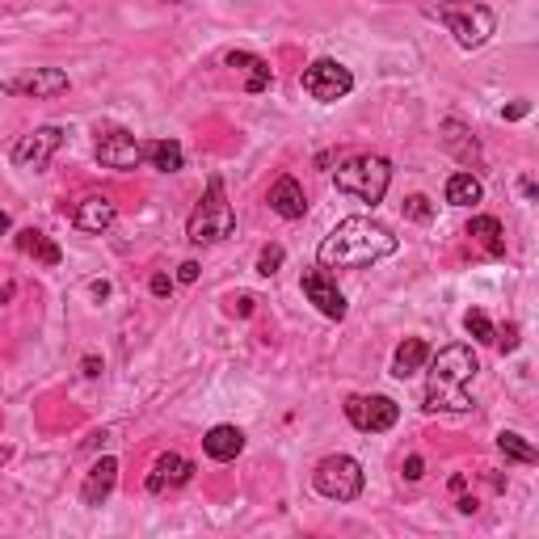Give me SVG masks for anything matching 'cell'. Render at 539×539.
Wrapping results in <instances>:
<instances>
[{"label":"cell","instance_id":"1f68e13d","mask_svg":"<svg viewBox=\"0 0 539 539\" xmlns=\"http://www.w3.org/2000/svg\"><path fill=\"white\" fill-rule=\"evenodd\" d=\"M89 291H93V295H97V299H106V295H110V283H106V278H97V283H93V287H89Z\"/></svg>","mask_w":539,"mask_h":539},{"label":"cell","instance_id":"7c38bea8","mask_svg":"<svg viewBox=\"0 0 539 539\" xmlns=\"http://www.w3.org/2000/svg\"><path fill=\"white\" fill-rule=\"evenodd\" d=\"M190 481H194V464H190V459L177 455V451H165V455L152 464V472H148V493L165 497V493H173V489L190 485Z\"/></svg>","mask_w":539,"mask_h":539},{"label":"cell","instance_id":"d6986e66","mask_svg":"<svg viewBox=\"0 0 539 539\" xmlns=\"http://www.w3.org/2000/svg\"><path fill=\"white\" fill-rule=\"evenodd\" d=\"M144 161L152 169H161V173H177L186 165V152L177 139H152V144H144Z\"/></svg>","mask_w":539,"mask_h":539},{"label":"cell","instance_id":"52a82bcc","mask_svg":"<svg viewBox=\"0 0 539 539\" xmlns=\"http://www.w3.org/2000/svg\"><path fill=\"white\" fill-rule=\"evenodd\" d=\"M299 85L312 102H342V97L354 89V72L346 64H337V59H316V64L304 68L299 76Z\"/></svg>","mask_w":539,"mask_h":539},{"label":"cell","instance_id":"4316f807","mask_svg":"<svg viewBox=\"0 0 539 539\" xmlns=\"http://www.w3.org/2000/svg\"><path fill=\"white\" fill-rule=\"evenodd\" d=\"M405 215H409V219H417V224H426V219L434 215L430 198H426V194H413V198H405Z\"/></svg>","mask_w":539,"mask_h":539},{"label":"cell","instance_id":"9c48e42d","mask_svg":"<svg viewBox=\"0 0 539 539\" xmlns=\"http://www.w3.org/2000/svg\"><path fill=\"white\" fill-rule=\"evenodd\" d=\"M59 148H64V131H59V127H34L30 135H22V139L13 144V165H17V169L43 173Z\"/></svg>","mask_w":539,"mask_h":539},{"label":"cell","instance_id":"d4e9b609","mask_svg":"<svg viewBox=\"0 0 539 539\" xmlns=\"http://www.w3.org/2000/svg\"><path fill=\"white\" fill-rule=\"evenodd\" d=\"M464 329L476 337V342H497V333H493V321L481 312V308H472L468 316H464Z\"/></svg>","mask_w":539,"mask_h":539},{"label":"cell","instance_id":"f546056e","mask_svg":"<svg viewBox=\"0 0 539 539\" xmlns=\"http://www.w3.org/2000/svg\"><path fill=\"white\" fill-rule=\"evenodd\" d=\"M148 287H152V295H169V291H173V278H169V274H152Z\"/></svg>","mask_w":539,"mask_h":539},{"label":"cell","instance_id":"ac0fdd59","mask_svg":"<svg viewBox=\"0 0 539 539\" xmlns=\"http://www.w3.org/2000/svg\"><path fill=\"white\" fill-rule=\"evenodd\" d=\"M426 363H430V346L422 342V337H405V342L396 346V354H392V375L396 379H413Z\"/></svg>","mask_w":539,"mask_h":539},{"label":"cell","instance_id":"7a4b0ae2","mask_svg":"<svg viewBox=\"0 0 539 539\" xmlns=\"http://www.w3.org/2000/svg\"><path fill=\"white\" fill-rule=\"evenodd\" d=\"M430 375H426V409L430 413H468L472 409V396L468 384L481 371L476 363L472 346H443L438 354H430Z\"/></svg>","mask_w":539,"mask_h":539},{"label":"cell","instance_id":"8d00e7d4","mask_svg":"<svg viewBox=\"0 0 539 539\" xmlns=\"http://www.w3.org/2000/svg\"><path fill=\"white\" fill-rule=\"evenodd\" d=\"M169 5H177V0H169Z\"/></svg>","mask_w":539,"mask_h":539},{"label":"cell","instance_id":"6da1fadb","mask_svg":"<svg viewBox=\"0 0 539 539\" xmlns=\"http://www.w3.org/2000/svg\"><path fill=\"white\" fill-rule=\"evenodd\" d=\"M396 249H401V241L384 224H375L367 215H350L325 236L316 257H321L325 270H363V266H375L384 257H392Z\"/></svg>","mask_w":539,"mask_h":539},{"label":"cell","instance_id":"836d02e7","mask_svg":"<svg viewBox=\"0 0 539 539\" xmlns=\"http://www.w3.org/2000/svg\"><path fill=\"white\" fill-rule=\"evenodd\" d=\"M455 506H459V514H472V510H476V502H472V497H459Z\"/></svg>","mask_w":539,"mask_h":539},{"label":"cell","instance_id":"4dcf8cb0","mask_svg":"<svg viewBox=\"0 0 539 539\" xmlns=\"http://www.w3.org/2000/svg\"><path fill=\"white\" fill-rule=\"evenodd\" d=\"M85 375H89V379H97V375H102V363H97V358H93V354L85 358Z\"/></svg>","mask_w":539,"mask_h":539},{"label":"cell","instance_id":"603a6c76","mask_svg":"<svg viewBox=\"0 0 539 539\" xmlns=\"http://www.w3.org/2000/svg\"><path fill=\"white\" fill-rule=\"evenodd\" d=\"M468 236H472V241H481L493 257H497V253H506V241H502V219H493V215H476L472 224H468Z\"/></svg>","mask_w":539,"mask_h":539},{"label":"cell","instance_id":"8fae6325","mask_svg":"<svg viewBox=\"0 0 539 539\" xmlns=\"http://www.w3.org/2000/svg\"><path fill=\"white\" fill-rule=\"evenodd\" d=\"M9 97H59L68 93V72L64 68H30L26 76H13L5 81Z\"/></svg>","mask_w":539,"mask_h":539},{"label":"cell","instance_id":"8992f818","mask_svg":"<svg viewBox=\"0 0 539 539\" xmlns=\"http://www.w3.org/2000/svg\"><path fill=\"white\" fill-rule=\"evenodd\" d=\"M312 485H316L321 497H329V502H358L367 476H363V464H358L354 455H329V459L316 464Z\"/></svg>","mask_w":539,"mask_h":539},{"label":"cell","instance_id":"f1b7e54d","mask_svg":"<svg viewBox=\"0 0 539 539\" xmlns=\"http://www.w3.org/2000/svg\"><path fill=\"white\" fill-rule=\"evenodd\" d=\"M198 270H203L198 262H182L177 266V283H198Z\"/></svg>","mask_w":539,"mask_h":539},{"label":"cell","instance_id":"9a60e30c","mask_svg":"<svg viewBox=\"0 0 539 539\" xmlns=\"http://www.w3.org/2000/svg\"><path fill=\"white\" fill-rule=\"evenodd\" d=\"M114 203L106 194H89V198H81V203H76V211H72V224L81 228V232H106L110 224H114Z\"/></svg>","mask_w":539,"mask_h":539},{"label":"cell","instance_id":"277c9868","mask_svg":"<svg viewBox=\"0 0 539 539\" xmlns=\"http://www.w3.org/2000/svg\"><path fill=\"white\" fill-rule=\"evenodd\" d=\"M232 232H236V211L224 194V177L215 173V177H207V194H203V203L194 207L186 236L194 245H219V241H228Z\"/></svg>","mask_w":539,"mask_h":539},{"label":"cell","instance_id":"e0dca14e","mask_svg":"<svg viewBox=\"0 0 539 539\" xmlns=\"http://www.w3.org/2000/svg\"><path fill=\"white\" fill-rule=\"evenodd\" d=\"M203 451L215 459V464H228V459H236L245 451V434L236 426H211L203 434Z\"/></svg>","mask_w":539,"mask_h":539},{"label":"cell","instance_id":"7402d4cb","mask_svg":"<svg viewBox=\"0 0 539 539\" xmlns=\"http://www.w3.org/2000/svg\"><path fill=\"white\" fill-rule=\"evenodd\" d=\"M228 68H245L249 72V81H245L249 93H262L270 85V64H266V59H257V55H249V51H228Z\"/></svg>","mask_w":539,"mask_h":539},{"label":"cell","instance_id":"d6a6232c","mask_svg":"<svg viewBox=\"0 0 539 539\" xmlns=\"http://www.w3.org/2000/svg\"><path fill=\"white\" fill-rule=\"evenodd\" d=\"M236 312L249 316V312H253V299H249V295H241V299H236Z\"/></svg>","mask_w":539,"mask_h":539},{"label":"cell","instance_id":"4fadbf2b","mask_svg":"<svg viewBox=\"0 0 539 539\" xmlns=\"http://www.w3.org/2000/svg\"><path fill=\"white\" fill-rule=\"evenodd\" d=\"M304 295H308V304H316V312L329 316V321H342L346 316V295L337 291V283L325 270H304Z\"/></svg>","mask_w":539,"mask_h":539},{"label":"cell","instance_id":"3957f363","mask_svg":"<svg viewBox=\"0 0 539 539\" xmlns=\"http://www.w3.org/2000/svg\"><path fill=\"white\" fill-rule=\"evenodd\" d=\"M426 13L438 17V22L447 26V34L464 51H481L489 38H493V30H497L493 9L481 5V0H443V5H430Z\"/></svg>","mask_w":539,"mask_h":539},{"label":"cell","instance_id":"ba28073f","mask_svg":"<svg viewBox=\"0 0 539 539\" xmlns=\"http://www.w3.org/2000/svg\"><path fill=\"white\" fill-rule=\"evenodd\" d=\"M346 417L354 422V430L363 434H384L401 422V405L392 396H350L346 401Z\"/></svg>","mask_w":539,"mask_h":539},{"label":"cell","instance_id":"83f0119b","mask_svg":"<svg viewBox=\"0 0 539 539\" xmlns=\"http://www.w3.org/2000/svg\"><path fill=\"white\" fill-rule=\"evenodd\" d=\"M422 476H426L422 455H409V459H405V481H422Z\"/></svg>","mask_w":539,"mask_h":539},{"label":"cell","instance_id":"d590c367","mask_svg":"<svg viewBox=\"0 0 539 539\" xmlns=\"http://www.w3.org/2000/svg\"><path fill=\"white\" fill-rule=\"evenodd\" d=\"M13 228V219H9V211H0V236H5Z\"/></svg>","mask_w":539,"mask_h":539},{"label":"cell","instance_id":"30bf717a","mask_svg":"<svg viewBox=\"0 0 539 539\" xmlns=\"http://www.w3.org/2000/svg\"><path fill=\"white\" fill-rule=\"evenodd\" d=\"M97 165L102 169H118V173H131L144 165V144L131 135V131H110L97 139Z\"/></svg>","mask_w":539,"mask_h":539},{"label":"cell","instance_id":"cb8c5ba5","mask_svg":"<svg viewBox=\"0 0 539 539\" xmlns=\"http://www.w3.org/2000/svg\"><path fill=\"white\" fill-rule=\"evenodd\" d=\"M497 451H502L506 459H514V464H535V459H539V451L527 443L523 434H514V430H502V434H497Z\"/></svg>","mask_w":539,"mask_h":539},{"label":"cell","instance_id":"5bb4252c","mask_svg":"<svg viewBox=\"0 0 539 539\" xmlns=\"http://www.w3.org/2000/svg\"><path fill=\"white\" fill-rule=\"evenodd\" d=\"M114 485H118V459H114V455H102V459H97V464L89 468V476H85L81 502H85V506H102L106 497L114 493Z\"/></svg>","mask_w":539,"mask_h":539},{"label":"cell","instance_id":"5b68a950","mask_svg":"<svg viewBox=\"0 0 539 539\" xmlns=\"http://www.w3.org/2000/svg\"><path fill=\"white\" fill-rule=\"evenodd\" d=\"M333 186L342 194H354L358 203H384V194L392 186V165L384 156H354V161L337 165L333 173Z\"/></svg>","mask_w":539,"mask_h":539},{"label":"cell","instance_id":"484cf974","mask_svg":"<svg viewBox=\"0 0 539 539\" xmlns=\"http://www.w3.org/2000/svg\"><path fill=\"white\" fill-rule=\"evenodd\" d=\"M287 262V249L283 245H266L262 253H257V274L262 278H270V274H278V266Z\"/></svg>","mask_w":539,"mask_h":539},{"label":"cell","instance_id":"ffe728a7","mask_svg":"<svg viewBox=\"0 0 539 539\" xmlns=\"http://www.w3.org/2000/svg\"><path fill=\"white\" fill-rule=\"evenodd\" d=\"M17 249H22L26 257H34V262H43V266H59V262H64V253H59V245H55V241H47V236H43V232H34V228L17 232Z\"/></svg>","mask_w":539,"mask_h":539},{"label":"cell","instance_id":"e575fe53","mask_svg":"<svg viewBox=\"0 0 539 539\" xmlns=\"http://www.w3.org/2000/svg\"><path fill=\"white\" fill-rule=\"evenodd\" d=\"M523 114H527V102H518V106L506 110V118H523Z\"/></svg>","mask_w":539,"mask_h":539},{"label":"cell","instance_id":"2e32d148","mask_svg":"<svg viewBox=\"0 0 539 539\" xmlns=\"http://www.w3.org/2000/svg\"><path fill=\"white\" fill-rule=\"evenodd\" d=\"M270 211L283 215V219H304L308 215V198H304V186L295 177H278L270 186Z\"/></svg>","mask_w":539,"mask_h":539},{"label":"cell","instance_id":"44dd1931","mask_svg":"<svg viewBox=\"0 0 539 539\" xmlns=\"http://www.w3.org/2000/svg\"><path fill=\"white\" fill-rule=\"evenodd\" d=\"M481 177H472V173H451L447 177V203L451 207H472V203H481Z\"/></svg>","mask_w":539,"mask_h":539}]
</instances>
